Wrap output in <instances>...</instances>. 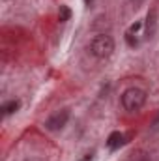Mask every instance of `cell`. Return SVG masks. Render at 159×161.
Listing matches in <instances>:
<instances>
[{
  "label": "cell",
  "instance_id": "cell-5",
  "mask_svg": "<svg viewBox=\"0 0 159 161\" xmlns=\"http://www.w3.org/2000/svg\"><path fill=\"white\" fill-rule=\"evenodd\" d=\"M122 141H123V135H122L120 131H114V133L109 135V139H107V146L114 150V148H118L120 144H122Z\"/></svg>",
  "mask_w": 159,
  "mask_h": 161
},
{
  "label": "cell",
  "instance_id": "cell-3",
  "mask_svg": "<svg viewBox=\"0 0 159 161\" xmlns=\"http://www.w3.org/2000/svg\"><path fill=\"white\" fill-rule=\"evenodd\" d=\"M68 120H69V111H68V109H62V111L51 114V116L45 120V127H47L49 131H60V129L68 124Z\"/></svg>",
  "mask_w": 159,
  "mask_h": 161
},
{
  "label": "cell",
  "instance_id": "cell-9",
  "mask_svg": "<svg viewBox=\"0 0 159 161\" xmlns=\"http://www.w3.org/2000/svg\"><path fill=\"white\" fill-rule=\"evenodd\" d=\"M26 161H41V159H36V158H30V159H26Z\"/></svg>",
  "mask_w": 159,
  "mask_h": 161
},
{
  "label": "cell",
  "instance_id": "cell-8",
  "mask_svg": "<svg viewBox=\"0 0 159 161\" xmlns=\"http://www.w3.org/2000/svg\"><path fill=\"white\" fill-rule=\"evenodd\" d=\"M140 28V23H133L131 26H129V34H133V32H137Z\"/></svg>",
  "mask_w": 159,
  "mask_h": 161
},
{
  "label": "cell",
  "instance_id": "cell-7",
  "mask_svg": "<svg viewBox=\"0 0 159 161\" xmlns=\"http://www.w3.org/2000/svg\"><path fill=\"white\" fill-rule=\"evenodd\" d=\"M69 17H71L69 8H68V6H60V11H58V21H60V23H66V21H69Z\"/></svg>",
  "mask_w": 159,
  "mask_h": 161
},
{
  "label": "cell",
  "instance_id": "cell-6",
  "mask_svg": "<svg viewBox=\"0 0 159 161\" xmlns=\"http://www.w3.org/2000/svg\"><path fill=\"white\" fill-rule=\"evenodd\" d=\"M19 107H21L19 101H9V103H6L2 107V111H4V114H13L15 111H19Z\"/></svg>",
  "mask_w": 159,
  "mask_h": 161
},
{
  "label": "cell",
  "instance_id": "cell-2",
  "mask_svg": "<svg viewBox=\"0 0 159 161\" xmlns=\"http://www.w3.org/2000/svg\"><path fill=\"white\" fill-rule=\"evenodd\" d=\"M112 51H114V41H112L111 36L99 34L90 41V53L96 58H107V56L112 54Z\"/></svg>",
  "mask_w": 159,
  "mask_h": 161
},
{
  "label": "cell",
  "instance_id": "cell-1",
  "mask_svg": "<svg viewBox=\"0 0 159 161\" xmlns=\"http://www.w3.org/2000/svg\"><path fill=\"white\" fill-rule=\"evenodd\" d=\"M144 103H146V92H144L142 88L133 86V88H127V90L122 94V105H123V109L129 111V113L140 111Z\"/></svg>",
  "mask_w": 159,
  "mask_h": 161
},
{
  "label": "cell",
  "instance_id": "cell-4",
  "mask_svg": "<svg viewBox=\"0 0 159 161\" xmlns=\"http://www.w3.org/2000/svg\"><path fill=\"white\" fill-rule=\"evenodd\" d=\"M156 30H157V13H156V9H150L148 17H146V38L148 40L154 38Z\"/></svg>",
  "mask_w": 159,
  "mask_h": 161
}]
</instances>
